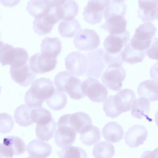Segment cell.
<instances>
[{
	"instance_id": "1",
	"label": "cell",
	"mask_w": 158,
	"mask_h": 158,
	"mask_svg": "<svg viewBox=\"0 0 158 158\" xmlns=\"http://www.w3.org/2000/svg\"><path fill=\"white\" fill-rule=\"evenodd\" d=\"M56 89L49 79L41 77L33 81L26 93L24 100L26 104L31 108L41 107L44 101L54 93Z\"/></svg>"
},
{
	"instance_id": "2",
	"label": "cell",
	"mask_w": 158,
	"mask_h": 158,
	"mask_svg": "<svg viewBox=\"0 0 158 158\" xmlns=\"http://www.w3.org/2000/svg\"><path fill=\"white\" fill-rule=\"evenodd\" d=\"M54 81L58 90L65 92L72 99L78 100L85 96L81 89L82 81L69 72H59L55 76Z\"/></svg>"
},
{
	"instance_id": "3",
	"label": "cell",
	"mask_w": 158,
	"mask_h": 158,
	"mask_svg": "<svg viewBox=\"0 0 158 158\" xmlns=\"http://www.w3.org/2000/svg\"><path fill=\"white\" fill-rule=\"evenodd\" d=\"M156 30L151 22H145L141 24L136 29L130 41V44L136 50L145 51L150 46Z\"/></svg>"
},
{
	"instance_id": "4",
	"label": "cell",
	"mask_w": 158,
	"mask_h": 158,
	"mask_svg": "<svg viewBox=\"0 0 158 158\" xmlns=\"http://www.w3.org/2000/svg\"><path fill=\"white\" fill-rule=\"evenodd\" d=\"M28 58L27 51L22 48H14L6 44L0 49V63L2 66H22L27 64Z\"/></svg>"
},
{
	"instance_id": "5",
	"label": "cell",
	"mask_w": 158,
	"mask_h": 158,
	"mask_svg": "<svg viewBox=\"0 0 158 158\" xmlns=\"http://www.w3.org/2000/svg\"><path fill=\"white\" fill-rule=\"evenodd\" d=\"M122 65L118 62L110 64L103 73L102 81L109 89L117 91L122 88L126 77L125 70Z\"/></svg>"
},
{
	"instance_id": "6",
	"label": "cell",
	"mask_w": 158,
	"mask_h": 158,
	"mask_svg": "<svg viewBox=\"0 0 158 158\" xmlns=\"http://www.w3.org/2000/svg\"><path fill=\"white\" fill-rule=\"evenodd\" d=\"M81 87L83 93L93 102H103L107 98L106 87L95 78H88L82 83Z\"/></svg>"
},
{
	"instance_id": "7",
	"label": "cell",
	"mask_w": 158,
	"mask_h": 158,
	"mask_svg": "<svg viewBox=\"0 0 158 158\" xmlns=\"http://www.w3.org/2000/svg\"><path fill=\"white\" fill-rule=\"evenodd\" d=\"M73 44L76 48L82 51H93L100 44L99 37L94 30L85 28L80 30L75 37Z\"/></svg>"
},
{
	"instance_id": "8",
	"label": "cell",
	"mask_w": 158,
	"mask_h": 158,
	"mask_svg": "<svg viewBox=\"0 0 158 158\" xmlns=\"http://www.w3.org/2000/svg\"><path fill=\"white\" fill-rule=\"evenodd\" d=\"M111 0H89L83 13L84 20L87 23L95 24L100 23L104 11Z\"/></svg>"
},
{
	"instance_id": "9",
	"label": "cell",
	"mask_w": 158,
	"mask_h": 158,
	"mask_svg": "<svg viewBox=\"0 0 158 158\" xmlns=\"http://www.w3.org/2000/svg\"><path fill=\"white\" fill-rule=\"evenodd\" d=\"M56 57L48 56L42 52L35 53L30 58L29 66L36 74H43L53 70L57 64Z\"/></svg>"
},
{
	"instance_id": "10",
	"label": "cell",
	"mask_w": 158,
	"mask_h": 158,
	"mask_svg": "<svg viewBox=\"0 0 158 158\" xmlns=\"http://www.w3.org/2000/svg\"><path fill=\"white\" fill-rule=\"evenodd\" d=\"M66 69L74 76L80 77L86 73L87 67L86 56L79 51L69 53L64 59Z\"/></svg>"
},
{
	"instance_id": "11",
	"label": "cell",
	"mask_w": 158,
	"mask_h": 158,
	"mask_svg": "<svg viewBox=\"0 0 158 158\" xmlns=\"http://www.w3.org/2000/svg\"><path fill=\"white\" fill-rule=\"evenodd\" d=\"M104 53L102 49L99 48L86 54V76L95 78L100 77L105 66L106 63L104 59Z\"/></svg>"
},
{
	"instance_id": "12",
	"label": "cell",
	"mask_w": 158,
	"mask_h": 158,
	"mask_svg": "<svg viewBox=\"0 0 158 158\" xmlns=\"http://www.w3.org/2000/svg\"><path fill=\"white\" fill-rule=\"evenodd\" d=\"M130 39V33L127 30L118 34H110L105 39L103 47L106 52L109 54L120 53Z\"/></svg>"
},
{
	"instance_id": "13",
	"label": "cell",
	"mask_w": 158,
	"mask_h": 158,
	"mask_svg": "<svg viewBox=\"0 0 158 158\" xmlns=\"http://www.w3.org/2000/svg\"><path fill=\"white\" fill-rule=\"evenodd\" d=\"M10 74L13 81L25 87L30 85L36 76L27 64L18 67L10 66Z\"/></svg>"
},
{
	"instance_id": "14",
	"label": "cell",
	"mask_w": 158,
	"mask_h": 158,
	"mask_svg": "<svg viewBox=\"0 0 158 158\" xmlns=\"http://www.w3.org/2000/svg\"><path fill=\"white\" fill-rule=\"evenodd\" d=\"M148 134V131L144 126L135 125L126 132L124 138L125 143L131 148H137L146 141Z\"/></svg>"
},
{
	"instance_id": "15",
	"label": "cell",
	"mask_w": 158,
	"mask_h": 158,
	"mask_svg": "<svg viewBox=\"0 0 158 158\" xmlns=\"http://www.w3.org/2000/svg\"><path fill=\"white\" fill-rule=\"evenodd\" d=\"M57 126L54 138L56 145L61 148L72 145L76 137L75 130L67 124Z\"/></svg>"
},
{
	"instance_id": "16",
	"label": "cell",
	"mask_w": 158,
	"mask_h": 158,
	"mask_svg": "<svg viewBox=\"0 0 158 158\" xmlns=\"http://www.w3.org/2000/svg\"><path fill=\"white\" fill-rule=\"evenodd\" d=\"M137 17L144 22H151L158 19V0H138Z\"/></svg>"
},
{
	"instance_id": "17",
	"label": "cell",
	"mask_w": 158,
	"mask_h": 158,
	"mask_svg": "<svg viewBox=\"0 0 158 158\" xmlns=\"http://www.w3.org/2000/svg\"><path fill=\"white\" fill-rule=\"evenodd\" d=\"M54 13L60 21L74 19L79 11L77 3L73 0H65L61 5L53 7Z\"/></svg>"
},
{
	"instance_id": "18",
	"label": "cell",
	"mask_w": 158,
	"mask_h": 158,
	"mask_svg": "<svg viewBox=\"0 0 158 158\" xmlns=\"http://www.w3.org/2000/svg\"><path fill=\"white\" fill-rule=\"evenodd\" d=\"M114 96L115 106L121 113L131 110L132 102L136 97L135 92L128 89L121 90Z\"/></svg>"
},
{
	"instance_id": "19",
	"label": "cell",
	"mask_w": 158,
	"mask_h": 158,
	"mask_svg": "<svg viewBox=\"0 0 158 158\" xmlns=\"http://www.w3.org/2000/svg\"><path fill=\"white\" fill-rule=\"evenodd\" d=\"M27 151L30 157L46 158L50 155L52 148L50 144L39 139H35L29 143Z\"/></svg>"
},
{
	"instance_id": "20",
	"label": "cell",
	"mask_w": 158,
	"mask_h": 158,
	"mask_svg": "<svg viewBox=\"0 0 158 158\" xmlns=\"http://www.w3.org/2000/svg\"><path fill=\"white\" fill-rule=\"evenodd\" d=\"M106 20L105 22L100 27L110 34H118L126 30L127 21L123 16L113 15L108 18Z\"/></svg>"
},
{
	"instance_id": "21",
	"label": "cell",
	"mask_w": 158,
	"mask_h": 158,
	"mask_svg": "<svg viewBox=\"0 0 158 158\" xmlns=\"http://www.w3.org/2000/svg\"><path fill=\"white\" fill-rule=\"evenodd\" d=\"M102 135L105 139L112 143L118 142L123 137L124 131L122 126L115 122L106 123L102 130Z\"/></svg>"
},
{
	"instance_id": "22",
	"label": "cell",
	"mask_w": 158,
	"mask_h": 158,
	"mask_svg": "<svg viewBox=\"0 0 158 158\" xmlns=\"http://www.w3.org/2000/svg\"><path fill=\"white\" fill-rule=\"evenodd\" d=\"M140 97L144 98L149 102L158 100V82L155 80H147L139 85L137 89Z\"/></svg>"
},
{
	"instance_id": "23",
	"label": "cell",
	"mask_w": 158,
	"mask_h": 158,
	"mask_svg": "<svg viewBox=\"0 0 158 158\" xmlns=\"http://www.w3.org/2000/svg\"><path fill=\"white\" fill-rule=\"evenodd\" d=\"M68 124L73 128L77 133H79L87 126L92 124L91 117L83 112L68 114Z\"/></svg>"
},
{
	"instance_id": "24",
	"label": "cell",
	"mask_w": 158,
	"mask_h": 158,
	"mask_svg": "<svg viewBox=\"0 0 158 158\" xmlns=\"http://www.w3.org/2000/svg\"><path fill=\"white\" fill-rule=\"evenodd\" d=\"M40 47L42 52L54 57L60 54L62 49L61 42L57 37L45 38L41 42Z\"/></svg>"
},
{
	"instance_id": "25",
	"label": "cell",
	"mask_w": 158,
	"mask_h": 158,
	"mask_svg": "<svg viewBox=\"0 0 158 158\" xmlns=\"http://www.w3.org/2000/svg\"><path fill=\"white\" fill-rule=\"evenodd\" d=\"M56 129V123L52 118L48 122L36 123L35 134L39 139L48 142L54 136Z\"/></svg>"
},
{
	"instance_id": "26",
	"label": "cell",
	"mask_w": 158,
	"mask_h": 158,
	"mask_svg": "<svg viewBox=\"0 0 158 158\" xmlns=\"http://www.w3.org/2000/svg\"><path fill=\"white\" fill-rule=\"evenodd\" d=\"M131 109V114L133 117L139 119L144 117L149 118L148 115L150 110V103L145 98L140 97L134 99Z\"/></svg>"
},
{
	"instance_id": "27",
	"label": "cell",
	"mask_w": 158,
	"mask_h": 158,
	"mask_svg": "<svg viewBox=\"0 0 158 158\" xmlns=\"http://www.w3.org/2000/svg\"><path fill=\"white\" fill-rule=\"evenodd\" d=\"M80 133V140L82 143L87 146L95 144L99 141L101 138L100 129L92 124L86 126Z\"/></svg>"
},
{
	"instance_id": "28",
	"label": "cell",
	"mask_w": 158,
	"mask_h": 158,
	"mask_svg": "<svg viewBox=\"0 0 158 158\" xmlns=\"http://www.w3.org/2000/svg\"><path fill=\"white\" fill-rule=\"evenodd\" d=\"M122 60L127 63L133 64L142 62L146 56L145 51H140L134 49L128 43L121 53Z\"/></svg>"
},
{
	"instance_id": "29",
	"label": "cell",
	"mask_w": 158,
	"mask_h": 158,
	"mask_svg": "<svg viewBox=\"0 0 158 158\" xmlns=\"http://www.w3.org/2000/svg\"><path fill=\"white\" fill-rule=\"evenodd\" d=\"M81 26L76 19L63 20L58 27L60 34L63 37L71 38L74 37L81 30Z\"/></svg>"
},
{
	"instance_id": "30",
	"label": "cell",
	"mask_w": 158,
	"mask_h": 158,
	"mask_svg": "<svg viewBox=\"0 0 158 158\" xmlns=\"http://www.w3.org/2000/svg\"><path fill=\"white\" fill-rule=\"evenodd\" d=\"M50 8L46 0H30L26 10L31 16L36 18L47 14Z\"/></svg>"
},
{
	"instance_id": "31",
	"label": "cell",
	"mask_w": 158,
	"mask_h": 158,
	"mask_svg": "<svg viewBox=\"0 0 158 158\" xmlns=\"http://www.w3.org/2000/svg\"><path fill=\"white\" fill-rule=\"evenodd\" d=\"M32 108L27 105L23 104L18 106L15 110L14 118L16 123L20 126L27 127L34 123L31 117Z\"/></svg>"
},
{
	"instance_id": "32",
	"label": "cell",
	"mask_w": 158,
	"mask_h": 158,
	"mask_svg": "<svg viewBox=\"0 0 158 158\" xmlns=\"http://www.w3.org/2000/svg\"><path fill=\"white\" fill-rule=\"evenodd\" d=\"M54 21L47 15L41 17L35 18L33 23L34 32L40 35H45L52 30Z\"/></svg>"
},
{
	"instance_id": "33",
	"label": "cell",
	"mask_w": 158,
	"mask_h": 158,
	"mask_svg": "<svg viewBox=\"0 0 158 158\" xmlns=\"http://www.w3.org/2000/svg\"><path fill=\"white\" fill-rule=\"evenodd\" d=\"M114 146L106 141H100L94 146L92 154L95 158H111L115 154Z\"/></svg>"
},
{
	"instance_id": "34",
	"label": "cell",
	"mask_w": 158,
	"mask_h": 158,
	"mask_svg": "<svg viewBox=\"0 0 158 158\" xmlns=\"http://www.w3.org/2000/svg\"><path fill=\"white\" fill-rule=\"evenodd\" d=\"M48 106L52 110H60L64 108L67 102L66 95L56 89L53 94L46 100Z\"/></svg>"
},
{
	"instance_id": "35",
	"label": "cell",
	"mask_w": 158,
	"mask_h": 158,
	"mask_svg": "<svg viewBox=\"0 0 158 158\" xmlns=\"http://www.w3.org/2000/svg\"><path fill=\"white\" fill-rule=\"evenodd\" d=\"M3 143L11 148L14 155L22 154L26 151V145L25 143L22 139L18 136H6L4 138Z\"/></svg>"
},
{
	"instance_id": "36",
	"label": "cell",
	"mask_w": 158,
	"mask_h": 158,
	"mask_svg": "<svg viewBox=\"0 0 158 158\" xmlns=\"http://www.w3.org/2000/svg\"><path fill=\"white\" fill-rule=\"evenodd\" d=\"M127 7L123 2H118L113 0H111L109 5L104 11V17L106 19L113 15H121L124 16Z\"/></svg>"
},
{
	"instance_id": "37",
	"label": "cell",
	"mask_w": 158,
	"mask_h": 158,
	"mask_svg": "<svg viewBox=\"0 0 158 158\" xmlns=\"http://www.w3.org/2000/svg\"><path fill=\"white\" fill-rule=\"evenodd\" d=\"M60 158H82L87 157L85 151L77 146H69L56 152Z\"/></svg>"
},
{
	"instance_id": "38",
	"label": "cell",
	"mask_w": 158,
	"mask_h": 158,
	"mask_svg": "<svg viewBox=\"0 0 158 158\" xmlns=\"http://www.w3.org/2000/svg\"><path fill=\"white\" fill-rule=\"evenodd\" d=\"M31 117L33 122L42 123L48 122L52 118L51 112L43 107L32 108Z\"/></svg>"
},
{
	"instance_id": "39",
	"label": "cell",
	"mask_w": 158,
	"mask_h": 158,
	"mask_svg": "<svg viewBox=\"0 0 158 158\" xmlns=\"http://www.w3.org/2000/svg\"><path fill=\"white\" fill-rule=\"evenodd\" d=\"M103 102V109L107 117L114 118L122 113L118 111L115 106L114 95L109 96Z\"/></svg>"
},
{
	"instance_id": "40",
	"label": "cell",
	"mask_w": 158,
	"mask_h": 158,
	"mask_svg": "<svg viewBox=\"0 0 158 158\" xmlns=\"http://www.w3.org/2000/svg\"><path fill=\"white\" fill-rule=\"evenodd\" d=\"M14 125V121L10 115L6 113H0V133H9Z\"/></svg>"
},
{
	"instance_id": "41",
	"label": "cell",
	"mask_w": 158,
	"mask_h": 158,
	"mask_svg": "<svg viewBox=\"0 0 158 158\" xmlns=\"http://www.w3.org/2000/svg\"><path fill=\"white\" fill-rule=\"evenodd\" d=\"M157 38L152 39L151 43L150 46L146 50L145 53L150 58L155 60H157Z\"/></svg>"
},
{
	"instance_id": "42",
	"label": "cell",
	"mask_w": 158,
	"mask_h": 158,
	"mask_svg": "<svg viewBox=\"0 0 158 158\" xmlns=\"http://www.w3.org/2000/svg\"><path fill=\"white\" fill-rule=\"evenodd\" d=\"M14 155L11 148L3 143H0V158H12Z\"/></svg>"
},
{
	"instance_id": "43",
	"label": "cell",
	"mask_w": 158,
	"mask_h": 158,
	"mask_svg": "<svg viewBox=\"0 0 158 158\" xmlns=\"http://www.w3.org/2000/svg\"><path fill=\"white\" fill-rule=\"evenodd\" d=\"M21 0H0L1 4L5 7H12L17 5Z\"/></svg>"
},
{
	"instance_id": "44",
	"label": "cell",
	"mask_w": 158,
	"mask_h": 158,
	"mask_svg": "<svg viewBox=\"0 0 158 158\" xmlns=\"http://www.w3.org/2000/svg\"><path fill=\"white\" fill-rule=\"evenodd\" d=\"M50 8L61 5L65 0H46Z\"/></svg>"
},
{
	"instance_id": "45",
	"label": "cell",
	"mask_w": 158,
	"mask_h": 158,
	"mask_svg": "<svg viewBox=\"0 0 158 158\" xmlns=\"http://www.w3.org/2000/svg\"><path fill=\"white\" fill-rule=\"evenodd\" d=\"M4 44L2 41L0 40V49L4 45Z\"/></svg>"
},
{
	"instance_id": "46",
	"label": "cell",
	"mask_w": 158,
	"mask_h": 158,
	"mask_svg": "<svg viewBox=\"0 0 158 158\" xmlns=\"http://www.w3.org/2000/svg\"><path fill=\"white\" fill-rule=\"evenodd\" d=\"M118 2H122L126 0H113Z\"/></svg>"
},
{
	"instance_id": "47",
	"label": "cell",
	"mask_w": 158,
	"mask_h": 158,
	"mask_svg": "<svg viewBox=\"0 0 158 158\" xmlns=\"http://www.w3.org/2000/svg\"><path fill=\"white\" fill-rule=\"evenodd\" d=\"M1 86H0V94L1 92Z\"/></svg>"
}]
</instances>
